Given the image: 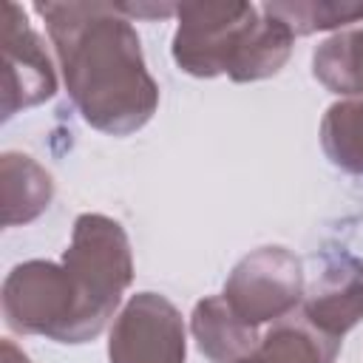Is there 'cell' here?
Segmentation results:
<instances>
[{
    "label": "cell",
    "instance_id": "cell-1",
    "mask_svg": "<svg viewBox=\"0 0 363 363\" xmlns=\"http://www.w3.org/2000/svg\"><path fill=\"white\" fill-rule=\"evenodd\" d=\"M54 45L68 99L85 125L108 136L142 130L159 108V82L147 71L142 40L119 3H34Z\"/></svg>",
    "mask_w": 363,
    "mask_h": 363
},
{
    "label": "cell",
    "instance_id": "cell-2",
    "mask_svg": "<svg viewBox=\"0 0 363 363\" xmlns=\"http://www.w3.org/2000/svg\"><path fill=\"white\" fill-rule=\"evenodd\" d=\"M176 20L170 54L179 71L196 79H269L295 45L289 26L255 3H176Z\"/></svg>",
    "mask_w": 363,
    "mask_h": 363
},
{
    "label": "cell",
    "instance_id": "cell-3",
    "mask_svg": "<svg viewBox=\"0 0 363 363\" xmlns=\"http://www.w3.org/2000/svg\"><path fill=\"white\" fill-rule=\"evenodd\" d=\"M71 275L77 312L65 346L88 343L102 335L125 289L133 281V250L125 227L105 213H82L74 218L71 241L62 252Z\"/></svg>",
    "mask_w": 363,
    "mask_h": 363
},
{
    "label": "cell",
    "instance_id": "cell-4",
    "mask_svg": "<svg viewBox=\"0 0 363 363\" xmlns=\"http://www.w3.org/2000/svg\"><path fill=\"white\" fill-rule=\"evenodd\" d=\"M221 295L250 326L258 329L264 323H278L295 315V309L303 303V261L281 244L258 247L233 267Z\"/></svg>",
    "mask_w": 363,
    "mask_h": 363
},
{
    "label": "cell",
    "instance_id": "cell-5",
    "mask_svg": "<svg viewBox=\"0 0 363 363\" xmlns=\"http://www.w3.org/2000/svg\"><path fill=\"white\" fill-rule=\"evenodd\" d=\"M0 306L6 326L17 335H40L54 343H65L77 295L62 261L31 258L9 269L0 289Z\"/></svg>",
    "mask_w": 363,
    "mask_h": 363
},
{
    "label": "cell",
    "instance_id": "cell-6",
    "mask_svg": "<svg viewBox=\"0 0 363 363\" xmlns=\"http://www.w3.org/2000/svg\"><path fill=\"white\" fill-rule=\"evenodd\" d=\"M108 363H187V329L173 301L136 292L108 332Z\"/></svg>",
    "mask_w": 363,
    "mask_h": 363
},
{
    "label": "cell",
    "instance_id": "cell-7",
    "mask_svg": "<svg viewBox=\"0 0 363 363\" xmlns=\"http://www.w3.org/2000/svg\"><path fill=\"white\" fill-rule=\"evenodd\" d=\"M0 51H3V122L14 113L43 105L57 94V71L43 45V37L31 28L23 6L6 0L0 17Z\"/></svg>",
    "mask_w": 363,
    "mask_h": 363
},
{
    "label": "cell",
    "instance_id": "cell-8",
    "mask_svg": "<svg viewBox=\"0 0 363 363\" xmlns=\"http://www.w3.org/2000/svg\"><path fill=\"white\" fill-rule=\"evenodd\" d=\"M301 315L323 335L343 340L363 320V258L346 250L323 255V267L303 295Z\"/></svg>",
    "mask_w": 363,
    "mask_h": 363
},
{
    "label": "cell",
    "instance_id": "cell-9",
    "mask_svg": "<svg viewBox=\"0 0 363 363\" xmlns=\"http://www.w3.org/2000/svg\"><path fill=\"white\" fill-rule=\"evenodd\" d=\"M190 332L210 363H238L258 346V329L241 320L224 295H207L193 306Z\"/></svg>",
    "mask_w": 363,
    "mask_h": 363
},
{
    "label": "cell",
    "instance_id": "cell-10",
    "mask_svg": "<svg viewBox=\"0 0 363 363\" xmlns=\"http://www.w3.org/2000/svg\"><path fill=\"white\" fill-rule=\"evenodd\" d=\"M3 227H23L40 218L54 201V176L28 153L6 150L0 156Z\"/></svg>",
    "mask_w": 363,
    "mask_h": 363
},
{
    "label": "cell",
    "instance_id": "cell-11",
    "mask_svg": "<svg viewBox=\"0 0 363 363\" xmlns=\"http://www.w3.org/2000/svg\"><path fill=\"white\" fill-rule=\"evenodd\" d=\"M343 340L315 329L303 315H289L258 340V346L238 363H335Z\"/></svg>",
    "mask_w": 363,
    "mask_h": 363
},
{
    "label": "cell",
    "instance_id": "cell-12",
    "mask_svg": "<svg viewBox=\"0 0 363 363\" xmlns=\"http://www.w3.org/2000/svg\"><path fill=\"white\" fill-rule=\"evenodd\" d=\"M312 77L343 99L363 96V26L318 43L312 51Z\"/></svg>",
    "mask_w": 363,
    "mask_h": 363
},
{
    "label": "cell",
    "instance_id": "cell-13",
    "mask_svg": "<svg viewBox=\"0 0 363 363\" xmlns=\"http://www.w3.org/2000/svg\"><path fill=\"white\" fill-rule=\"evenodd\" d=\"M323 156L343 173L363 176V96L332 102L320 119Z\"/></svg>",
    "mask_w": 363,
    "mask_h": 363
},
{
    "label": "cell",
    "instance_id": "cell-14",
    "mask_svg": "<svg viewBox=\"0 0 363 363\" xmlns=\"http://www.w3.org/2000/svg\"><path fill=\"white\" fill-rule=\"evenodd\" d=\"M261 6L278 20H284L295 37H309L335 28L340 31L363 20L360 0H272Z\"/></svg>",
    "mask_w": 363,
    "mask_h": 363
},
{
    "label": "cell",
    "instance_id": "cell-15",
    "mask_svg": "<svg viewBox=\"0 0 363 363\" xmlns=\"http://www.w3.org/2000/svg\"><path fill=\"white\" fill-rule=\"evenodd\" d=\"M119 9L133 20L145 17V20H153V17H170L176 14V3H119Z\"/></svg>",
    "mask_w": 363,
    "mask_h": 363
},
{
    "label": "cell",
    "instance_id": "cell-16",
    "mask_svg": "<svg viewBox=\"0 0 363 363\" xmlns=\"http://www.w3.org/2000/svg\"><path fill=\"white\" fill-rule=\"evenodd\" d=\"M0 352H3V357H0V363H31L28 360V354L11 340V337H3V343H0Z\"/></svg>",
    "mask_w": 363,
    "mask_h": 363
}]
</instances>
